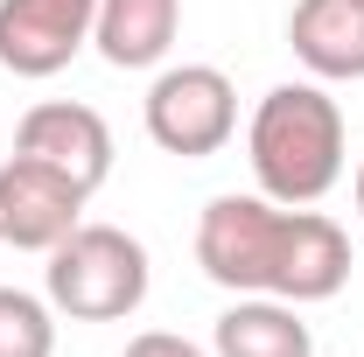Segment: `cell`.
<instances>
[{"instance_id": "cell-1", "label": "cell", "mask_w": 364, "mask_h": 357, "mask_svg": "<svg viewBox=\"0 0 364 357\" xmlns=\"http://www.w3.org/2000/svg\"><path fill=\"white\" fill-rule=\"evenodd\" d=\"M245 161H252L259 196L294 203V211L322 203L343 182V169H350V154H343V105L316 78L273 85L259 98V112H252V127H245Z\"/></svg>"}, {"instance_id": "cell-2", "label": "cell", "mask_w": 364, "mask_h": 357, "mask_svg": "<svg viewBox=\"0 0 364 357\" xmlns=\"http://www.w3.org/2000/svg\"><path fill=\"white\" fill-rule=\"evenodd\" d=\"M147 245L119 224H77L56 252H49V309L70 315V322H127L147 302Z\"/></svg>"}, {"instance_id": "cell-3", "label": "cell", "mask_w": 364, "mask_h": 357, "mask_svg": "<svg viewBox=\"0 0 364 357\" xmlns=\"http://www.w3.org/2000/svg\"><path fill=\"white\" fill-rule=\"evenodd\" d=\"M280 231H287V203L273 196H210L196 218V267L203 280H218L225 294H267L273 287V260H280Z\"/></svg>"}, {"instance_id": "cell-4", "label": "cell", "mask_w": 364, "mask_h": 357, "mask_svg": "<svg viewBox=\"0 0 364 357\" xmlns=\"http://www.w3.org/2000/svg\"><path fill=\"white\" fill-rule=\"evenodd\" d=\"M140 119H147V140L161 154L203 161L238 134V91L218 63H168L140 98Z\"/></svg>"}, {"instance_id": "cell-5", "label": "cell", "mask_w": 364, "mask_h": 357, "mask_svg": "<svg viewBox=\"0 0 364 357\" xmlns=\"http://www.w3.org/2000/svg\"><path fill=\"white\" fill-rule=\"evenodd\" d=\"M91 189H77L70 176H56L36 154H7L0 161V245L14 252H56L77 224H85Z\"/></svg>"}, {"instance_id": "cell-6", "label": "cell", "mask_w": 364, "mask_h": 357, "mask_svg": "<svg viewBox=\"0 0 364 357\" xmlns=\"http://www.w3.org/2000/svg\"><path fill=\"white\" fill-rule=\"evenodd\" d=\"M98 0H0V70L56 78L91 49Z\"/></svg>"}, {"instance_id": "cell-7", "label": "cell", "mask_w": 364, "mask_h": 357, "mask_svg": "<svg viewBox=\"0 0 364 357\" xmlns=\"http://www.w3.org/2000/svg\"><path fill=\"white\" fill-rule=\"evenodd\" d=\"M14 154H36L49 161L56 176H70L77 189H105L112 176V127H105V112H91L77 98H43V105H28L21 112V127H14Z\"/></svg>"}, {"instance_id": "cell-8", "label": "cell", "mask_w": 364, "mask_h": 357, "mask_svg": "<svg viewBox=\"0 0 364 357\" xmlns=\"http://www.w3.org/2000/svg\"><path fill=\"white\" fill-rule=\"evenodd\" d=\"M343 280H350V238H343V224L309 211V203L301 211L287 203V231H280V260H273L267 294L294 302V309H316V302L343 294Z\"/></svg>"}, {"instance_id": "cell-9", "label": "cell", "mask_w": 364, "mask_h": 357, "mask_svg": "<svg viewBox=\"0 0 364 357\" xmlns=\"http://www.w3.org/2000/svg\"><path fill=\"white\" fill-rule=\"evenodd\" d=\"M287 49L309 63L316 85H358L364 78V0H294Z\"/></svg>"}, {"instance_id": "cell-10", "label": "cell", "mask_w": 364, "mask_h": 357, "mask_svg": "<svg viewBox=\"0 0 364 357\" xmlns=\"http://www.w3.org/2000/svg\"><path fill=\"white\" fill-rule=\"evenodd\" d=\"M176 36H182V0H98V21H91V49L112 70L168 63Z\"/></svg>"}, {"instance_id": "cell-11", "label": "cell", "mask_w": 364, "mask_h": 357, "mask_svg": "<svg viewBox=\"0 0 364 357\" xmlns=\"http://www.w3.org/2000/svg\"><path fill=\"white\" fill-rule=\"evenodd\" d=\"M210 357H316V336L294 302L280 294H238L218 329H210Z\"/></svg>"}, {"instance_id": "cell-12", "label": "cell", "mask_w": 364, "mask_h": 357, "mask_svg": "<svg viewBox=\"0 0 364 357\" xmlns=\"http://www.w3.org/2000/svg\"><path fill=\"white\" fill-rule=\"evenodd\" d=\"M0 357H56V309L21 287H0Z\"/></svg>"}, {"instance_id": "cell-13", "label": "cell", "mask_w": 364, "mask_h": 357, "mask_svg": "<svg viewBox=\"0 0 364 357\" xmlns=\"http://www.w3.org/2000/svg\"><path fill=\"white\" fill-rule=\"evenodd\" d=\"M119 357H210V351H203V343H189V336H176V329H140Z\"/></svg>"}, {"instance_id": "cell-14", "label": "cell", "mask_w": 364, "mask_h": 357, "mask_svg": "<svg viewBox=\"0 0 364 357\" xmlns=\"http://www.w3.org/2000/svg\"><path fill=\"white\" fill-rule=\"evenodd\" d=\"M350 189H358V211H364V161H358V182H350Z\"/></svg>"}]
</instances>
